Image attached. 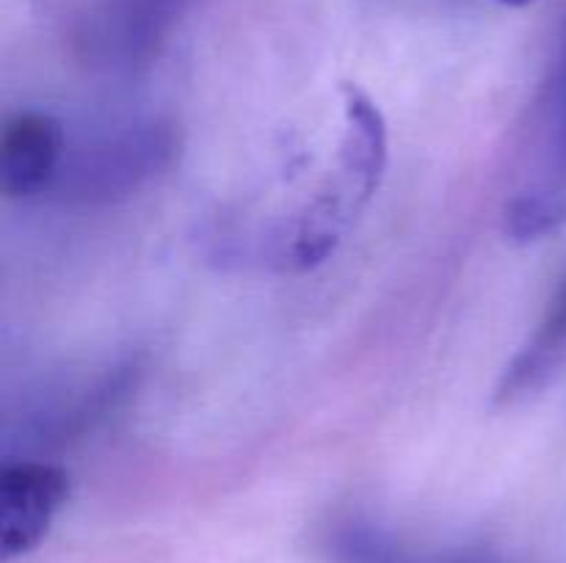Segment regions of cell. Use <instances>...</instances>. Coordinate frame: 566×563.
I'll return each instance as SVG.
<instances>
[{
  "mask_svg": "<svg viewBox=\"0 0 566 563\" xmlns=\"http://www.w3.org/2000/svg\"><path fill=\"white\" fill-rule=\"evenodd\" d=\"M343 114H346V127H343L340 144V166L370 199L379 191L387 171V125L381 110L376 108L374 99L357 86H343Z\"/></svg>",
  "mask_w": 566,
  "mask_h": 563,
  "instance_id": "cell-4",
  "label": "cell"
},
{
  "mask_svg": "<svg viewBox=\"0 0 566 563\" xmlns=\"http://www.w3.org/2000/svg\"><path fill=\"white\" fill-rule=\"evenodd\" d=\"M547 152L551 166L566 180V44L558 59L551 86V114H547Z\"/></svg>",
  "mask_w": 566,
  "mask_h": 563,
  "instance_id": "cell-9",
  "label": "cell"
},
{
  "mask_svg": "<svg viewBox=\"0 0 566 563\" xmlns=\"http://www.w3.org/2000/svg\"><path fill=\"white\" fill-rule=\"evenodd\" d=\"M70 495V478L44 461H11L0 472V550L6 561L42 544Z\"/></svg>",
  "mask_w": 566,
  "mask_h": 563,
  "instance_id": "cell-2",
  "label": "cell"
},
{
  "mask_svg": "<svg viewBox=\"0 0 566 563\" xmlns=\"http://www.w3.org/2000/svg\"><path fill=\"white\" fill-rule=\"evenodd\" d=\"M66 155L59 119L42 110L14 114L0 138V188L6 196H36L53 191Z\"/></svg>",
  "mask_w": 566,
  "mask_h": 563,
  "instance_id": "cell-3",
  "label": "cell"
},
{
  "mask_svg": "<svg viewBox=\"0 0 566 563\" xmlns=\"http://www.w3.org/2000/svg\"><path fill=\"white\" fill-rule=\"evenodd\" d=\"M497 3H503V6H528V3H534V0H497Z\"/></svg>",
  "mask_w": 566,
  "mask_h": 563,
  "instance_id": "cell-11",
  "label": "cell"
},
{
  "mask_svg": "<svg viewBox=\"0 0 566 563\" xmlns=\"http://www.w3.org/2000/svg\"><path fill=\"white\" fill-rule=\"evenodd\" d=\"M326 546L335 563H418L396 535L357 517L337 522Z\"/></svg>",
  "mask_w": 566,
  "mask_h": 563,
  "instance_id": "cell-6",
  "label": "cell"
},
{
  "mask_svg": "<svg viewBox=\"0 0 566 563\" xmlns=\"http://www.w3.org/2000/svg\"><path fill=\"white\" fill-rule=\"evenodd\" d=\"M566 362V282L558 287L542 318L539 329L528 342L520 348L517 357L509 362L501 384H497V401L512 403L517 397L531 395L551 381V375Z\"/></svg>",
  "mask_w": 566,
  "mask_h": 563,
  "instance_id": "cell-5",
  "label": "cell"
},
{
  "mask_svg": "<svg viewBox=\"0 0 566 563\" xmlns=\"http://www.w3.org/2000/svg\"><path fill=\"white\" fill-rule=\"evenodd\" d=\"M182 0H122L111 17V50L119 59H138L158 42L160 31Z\"/></svg>",
  "mask_w": 566,
  "mask_h": 563,
  "instance_id": "cell-7",
  "label": "cell"
},
{
  "mask_svg": "<svg viewBox=\"0 0 566 563\" xmlns=\"http://www.w3.org/2000/svg\"><path fill=\"white\" fill-rule=\"evenodd\" d=\"M442 563H503L501 557H495L492 552L484 550H468V552H457V555L446 557Z\"/></svg>",
  "mask_w": 566,
  "mask_h": 563,
  "instance_id": "cell-10",
  "label": "cell"
},
{
  "mask_svg": "<svg viewBox=\"0 0 566 563\" xmlns=\"http://www.w3.org/2000/svg\"><path fill=\"white\" fill-rule=\"evenodd\" d=\"M566 221V199L562 191L539 188L523 191L509 202L503 215V230L514 243H531L553 235Z\"/></svg>",
  "mask_w": 566,
  "mask_h": 563,
  "instance_id": "cell-8",
  "label": "cell"
},
{
  "mask_svg": "<svg viewBox=\"0 0 566 563\" xmlns=\"http://www.w3.org/2000/svg\"><path fill=\"white\" fill-rule=\"evenodd\" d=\"M175 155L177 136L164 121L116 127L81 147H66L53 191L70 202H116L169 169Z\"/></svg>",
  "mask_w": 566,
  "mask_h": 563,
  "instance_id": "cell-1",
  "label": "cell"
}]
</instances>
